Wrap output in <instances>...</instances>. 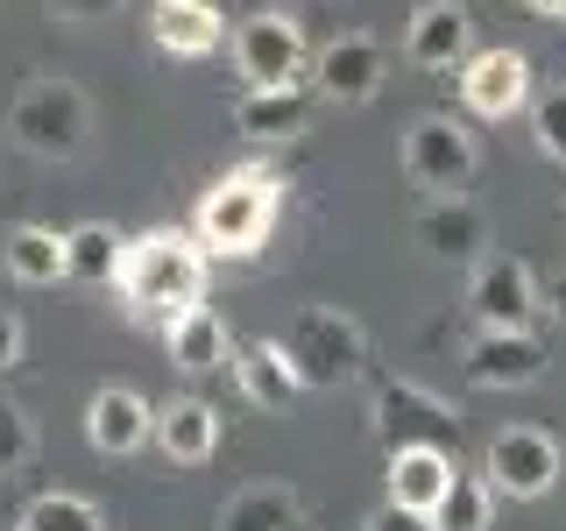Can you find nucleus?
Segmentation results:
<instances>
[{
    "label": "nucleus",
    "mask_w": 566,
    "mask_h": 531,
    "mask_svg": "<svg viewBox=\"0 0 566 531\" xmlns=\"http://www.w3.org/2000/svg\"><path fill=\"white\" fill-rule=\"evenodd\" d=\"M453 468H460V460L447 447H389V503L432 518V503L447 496Z\"/></svg>",
    "instance_id": "a211bd4d"
},
{
    "label": "nucleus",
    "mask_w": 566,
    "mask_h": 531,
    "mask_svg": "<svg viewBox=\"0 0 566 531\" xmlns=\"http://www.w3.org/2000/svg\"><path fill=\"white\" fill-rule=\"evenodd\" d=\"M403 58L418 71H460L474 58V14L468 0H418L403 22Z\"/></svg>",
    "instance_id": "f8f14e48"
},
{
    "label": "nucleus",
    "mask_w": 566,
    "mask_h": 531,
    "mask_svg": "<svg viewBox=\"0 0 566 531\" xmlns=\"http://www.w3.org/2000/svg\"><path fill=\"white\" fill-rule=\"evenodd\" d=\"M220 531H305V496L291 482H248L220 503Z\"/></svg>",
    "instance_id": "aec40b11"
},
{
    "label": "nucleus",
    "mask_w": 566,
    "mask_h": 531,
    "mask_svg": "<svg viewBox=\"0 0 566 531\" xmlns=\"http://www.w3.org/2000/svg\"><path fill=\"white\" fill-rule=\"evenodd\" d=\"M8 135L35 164H71V156H85V135H93V100L71 79H57V71H43V79H29L22 93H14Z\"/></svg>",
    "instance_id": "7ed1b4c3"
},
{
    "label": "nucleus",
    "mask_w": 566,
    "mask_h": 531,
    "mask_svg": "<svg viewBox=\"0 0 566 531\" xmlns=\"http://www.w3.org/2000/svg\"><path fill=\"white\" fill-rule=\"evenodd\" d=\"M474 170H482V135H474L468 121L418 114L411 128H403V177H411L418 191H432V199H460V191L474 185Z\"/></svg>",
    "instance_id": "39448f33"
},
{
    "label": "nucleus",
    "mask_w": 566,
    "mask_h": 531,
    "mask_svg": "<svg viewBox=\"0 0 566 531\" xmlns=\"http://www.w3.org/2000/svg\"><path fill=\"white\" fill-rule=\"evenodd\" d=\"M411 241L424 248L432 262H453V270H474L482 262V248H489V220H482V206L460 191V199H424L411 212Z\"/></svg>",
    "instance_id": "ddd939ff"
},
{
    "label": "nucleus",
    "mask_w": 566,
    "mask_h": 531,
    "mask_svg": "<svg viewBox=\"0 0 566 531\" xmlns=\"http://www.w3.org/2000/svg\"><path fill=\"white\" fill-rule=\"evenodd\" d=\"M382 79H389V50L376 43V35H333L326 50L312 58V85H318V100H333V106H368L382 93Z\"/></svg>",
    "instance_id": "9b49d317"
},
{
    "label": "nucleus",
    "mask_w": 566,
    "mask_h": 531,
    "mask_svg": "<svg viewBox=\"0 0 566 531\" xmlns=\"http://www.w3.org/2000/svg\"><path fill=\"white\" fill-rule=\"evenodd\" d=\"M234 383L255 412H291V404L305 397V383H297V368L283 362L276 341H241L234 347Z\"/></svg>",
    "instance_id": "6ab92c4d"
},
{
    "label": "nucleus",
    "mask_w": 566,
    "mask_h": 531,
    "mask_svg": "<svg viewBox=\"0 0 566 531\" xmlns=\"http://www.w3.org/2000/svg\"><path fill=\"white\" fill-rule=\"evenodd\" d=\"M305 121H312L305 85H276V93L234 100V135H248V142H291V135H305Z\"/></svg>",
    "instance_id": "5701e85b"
},
{
    "label": "nucleus",
    "mask_w": 566,
    "mask_h": 531,
    "mask_svg": "<svg viewBox=\"0 0 566 531\" xmlns=\"http://www.w3.org/2000/svg\"><path fill=\"white\" fill-rule=\"evenodd\" d=\"M57 22H71V29H99V22H114L120 14V0H43Z\"/></svg>",
    "instance_id": "c85d7f7f"
},
{
    "label": "nucleus",
    "mask_w": 566,
    "mask_h": 531,
    "mask_svg": "<svg viewBox=\"0 0 566 531\" xmlns=\"http://www.w3.org/2000/svg\"><path fill=\"white\" fill-rule=\"evenodd\" d=\"M149 433H156V404L142 397V389H128V383L93 389V404H85V439H93V454L120 460V454L149 447Z\"/></svg>",
    "instance_id": "4468645a"
},
{
    "label": "nucleus",
    "mask_w": 566,
    "mask_h": 531,
    "mask_svg": "<svg viewBox=\"0 0 566 531\" xmlns=\"http://www.w3.org/2000/svg\"><path fill=\"white\" fill-rule=\"evenodd\" d=\"M149 439L170 468H206V460L220 454V412H212L206 397H170V404H156Z\"/></svg>",
    "instance_id": "dca6fc26"
},
{
    "label": "nucleus",
    "mask_w": 566,
    "mask_h": 531,
    "mask_svg": "<svg viewBox=\"0 0 566 531\" xmlns=\"http://www.w3.org/2000/svg\"><path fill=\"white\" fill-rule=\"evenodd\" d=\"M531 14H545V22H566V0H524Z\"/></svg>",
    "instance_id": "473e14b6"
},
{
    "label": "nucleus",
    "mask_w": 566,
    "mask_h": 531,
    "mask_svg": "<svg viewBox=\"0 0 566 531\" xmlns=\"http://www.w3.org/2000/svg\"><path fill=\"white\" fill-rule=\"evenodd\" d=\"M22 347H29V326L0 305V376H8V368H22Z\"/></svg>",
    "instance_id": "c756f323"
},
{
    "label": "nucleus",
    "mask_w": 566,
    "mask_h": 531,
    "mask_svg": "<svg viewBox=\"0 0 566 531\" xmlns=\"http://www.w3.org/2000/svg\"><path fill=\"white\" fill-rule=\"evenodd\" d=\"M312 64V43H305V22L291 8H262L234 29V71L248 93H276V85H297Z\"/></svg>",
    "instance_id": "0eeeda50"
},
{
    "label": "nucleus",
    "mask_w": 566,
    "mask_h": 531,
    "mask_svg": "<svg viewBox=\"0 0 566 531\" xmlns=\"http://www.w3.org/2000/svg\"><path fill=\"white\" fill-rule=\"evenodd\" d=\"M120 256H128V241H120L106 220H78V227L64 235V283L114 291V283H120Z\"/></svg>",
    "instance_id": "4be33fe9"
},
{
    "label": "nucleus",
    "mask_w": 566,
    "mask_h": 531,
    "mask_svg": "<svg viewBox=\"0 0 566 531\" xmlns=\"http://www.w3.org/2000/svg\"><path fill=\"white\" fill-rule=\"evenodd\" d=\"M0 262H8L14 283H29V291H50V283H64V235H57V227L22 220L8 241H0Z\"/></svg>",
    "instance_id": "b1692460"
},
{
    "label": "nucleus",
    "mask_w": 566,
    "mask_h": 531,
    "mask_svg": "<svg viewBox=\"0 0 566 531\" xmlns=\"http://www.w3.org/2000/svg\"><path fill=\"white\" fill-rule=\"evenodd\" d=\"M538 305H545V312H553L559 326H566V270H559V277H553V283H545V291H538Z\"/></svg>",
    "instance_id": "2f4dec72"
},
{
    "label": "nucleus",
    "mask_w": 566,
    "mask_h": 531,
    "mask_svg": "<svg viewBox=\"0 0 566 531\" xmlns=\"http://www.w3.org/2000/svg\"><path fill=\"white\" fill-rule=\"evenodd\" d=\"M29 454H35V418L14 397H0V482L14 468H29Z\"/></svg>",
    "instance_id": "cd10ccee"
},
{
    "label": "nucleus",
    "mask_w": 566,
    "mask_h": 531,
    "mask_svg": "<svg viewBox=\"0 0 566 531\" xmlns=\"http://www.w3.org/2000/svg\"><path fill=\"white\" fill-rule=\"evenodd\" d=\"M531 93H538V71H531L524 50L495 43V50H474L468 64H460V106H468L474 121H510L524 114Z\"/></svg>",
    "instance_id": "1a4fd4ad"
},
{
    "label": "nucleus",
    "mask_w": 566,
    "mask_h": 531,
    "mask_svg": "<svg viewBox=\"0 0 566 531\" xmlns=\"http://www.w3.org/2000/svg\"><path fill=\"white\" fill-rule=\"evenodd\" d=\"M545 376V341L538 333H474L468 341V383L474 389H531Z\"/></svg>",
    "instance_id": "2eb2a0df"
},
{
    "label": "nucleus",
    "mask_w": 566,
    "mask_h": 531,
    "mask_svg": "<svg viewBox=\"0 0 566 531\" xmlns=\"http://www.w3.org/2000/svg\"><path fill=\"white\" fill-rule=\"evenodd\" d=\"M276 212H283V185L276 170H227L199 191V212H191V235L212 262H248L262 256L276 235Z\"/></svg>",
    "instance_id": "f03ea898"
},
{
    "label": "nucleus",
    "mask_w": 566,
    "mask_h": 531,
    "mask_svg": "<svg viewBox=\"0 0 566 531\" xmlns=\"http://www.w3.org/2000/svg\"><path fill=\"white\" fill-rule=\"evenodd\" d=\"M164 354L185 368V376H212V368H227V319L212 305H191V312L164 319Z\"/></svg>",
    "instance_id": "412c9836"
},
{
    "label": "nucleus",
    "mask_w": 566,
    "mask_h": 531,
    "mask_svg": "<svg viewBox=\"0 0 566 531\" xmlns=\"http://www.w3.org/2000/svg\"><path fill=\"white\" fill-rule=\"evenodd\" d=\"M368 425L382 447H453L460 412L439 389H424L418 376H376L368 383Z\"/></svg>",
    "instance_id": "423d86ee"
},
{
    "label": "nucleus",
    "mask_w": 566,
    "mask_h": 531,
    "mask_svg": "<svg viewBox=\"0 0 566 531\" xmlns=\"http://www.w3.org/2000/svg\"><path fill=\"white\" fill-rule=\"evenodd\" d=\"M495 524V489L482 482V468H453L447 496L432 503V531H489Z\"/></svg>",
    "instance_id": "393cba45"
},
{
    "label": "nucleus",
    "mask_w": 566,
    "mask_h": 531,
    "mask_svg": "<svg viewBox=\"0 0 566 531\" xmlns=\"http://www.w3.org/2000/svg\"><path fill=\"white\" fill-rule=\"evenodd\" d=\"M206 283H212V256L199 248L191 227H149V235L128 241L120 256V283L114 291L128 298L135 319H177L191 305H206Z\"/></svg>",
    "instance_id": "f257e3e1"
},
{
    "label": "nucleus",
    "mask_w": 566,
    "mask_h": 531,
    "mask_svg": "<svg viewBox=\"0 0 566 531\" xmlns=\"http://www.w3.org/2000/svg\"><path fill=\"white\" fill-rule=\"evenodd\" d=\"M531 142H538L545 164L566 170V85H545V93H531Z\"/></svg>",
    "instance_id": "bb28decb"
},
{
    "label": "nucleus",
    "mask_w": 566,
    "mask_h": 531,
    "mask_svg": "<svg viewBox=\"0 0 566 531\" xmlns=\"http://www.w3.org/2000/svg\"><path fill=\"white\" fill-rule=\"evenodd\" d=\"M468 312L474 326L489 333H524L531 312H538V277H531L524 256H482L468 270Z\"/></svg>",
    "instance_id": "9d476101"
},
{
    "label": "nucleus",
    "mask_w": 566,
    "mask_h": 531,
    "mask_svg": "<svg viewBox=\"0 0 566 531\" xmlns=\"http://www.w3.org/2000/svg\"><path fill=\"white\" fill-rule=\"evenodd\" d=\"M482 482L495 489V503H538L559 482V439L538 433V425H503L482 454Z\"/></svg>",
    "instance_id": "6e6552de"
},
{
    "label": "nucleus",
    "mask_w": 566,
    "mask_h": 531,
    "mask_svg": "<svg viewBox=\"0 0 566 531\" xmlns=\"http://www.w3.org/2000/svg\"><path fill=\"white\" fill-rule=\"evenodd\" d=\"M149 35L164 58H212L227 35V14L212 0H156L149 8Z\"/></svg>",
    "instance_id": "f3484780"
},
{
    "label": "nucleus",
    "mask_w": 566,
    "mask_h": 531,
    "mask_svg": "<svg viewBox=\"0 0 566 531\" xmlns=\"http://www.w3.org/2000/svg\"><path fill=\"white\" fill-rule=\"evenodd\" d=\"M14 531H106V518H99V503H93V496L43 489V496H29V503H22Z\"/></svg>",
    "instance_id": "a878e982"
},
{
    "label": "nucleus",
    "mask_w": 566,
    "mask_h": 531,
    "mask_svg": "<svg viewBox=\"0 0 566 531\" xmlns=\"http://www.w3.org/2000/svg\"><path fill=\"white\" fill-rule=\"evenodd\" d=\"M276 347H283V362L297 368L305 389H340L354 376H368V333H361V319L340 312V305L291 312V326H283Z\"/></svg>",
    "instance_id": "20e7f679"
},
{
    "label": "nucleus",
    "mask_w": 566,
    "mask_h": 531,
    "mask_svg": "<svg viewBox=\"0 0 566 531\" xmlns=\"http://www.w3.org/2000/svg\"><path fill=\"white\" fill-rule=\"evenodd\" d=\"M361 531H432V518H418V510H397V503H382V510H368V524Z\"/></svg>",
    "instance_id": "7c9ffc66"
}]
</instances>
